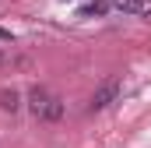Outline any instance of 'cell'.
<instances>
[{
	"mask_svg": "<svg viewBox=\"0 0 151 148\" xmlns=\"http://www.w3.org/2000/svg\"><path fill=\"white\" fill-rule=\"evenodd\" d=\"M106 7H109L106 0H88V4L81 7V18H102V14H106Z\"/></svg>",
	"mask_w": 151,
	"mask_h": 148,
	"instance_id": "obj_4",
	"label": "cell"
},
{
	"mask_svg": "<svg viewBox=\"0 0 151 148\" xmlns=\"http://www.w3.org/2000/svg\"><path fill=\"white\" fill-rule=\"evenodd\" d=\"M28 110L35 113L39 120H46V123H56V120H63V99L53 95L49 88L35 85V88L28 92Z\"/></svg>",
	"mask_w": 151,
	"mask_h": 148,
	"instance_id": "obj_1",
	"label": "cell"
},
{
	"mask_svg": "<svg viewBox=\"0 0 151 148\" xmlns=\"http://www.w3.org/2000/svg\"><path fill=\"white\" fill-rule=\"evenodd\" d=\"M4 60H7V57H4V49H0V64H4Z\"/></svg>",
	"mask_w": 151,
	"mask_h": 148,
	"instance_id": "obj_7",
	"label": "cell"
},
{
	"mask_svg": "<svg viewBox=\"0 0 151 148\" xmlns=\"http://www.w3.org/2000/svg\"><path fill=\"white\" fill-rule=\"evenodd\" d=\"M0 42H14V36H11L7 28H0Z\"/></svg>",
	"mask_w": 151,
	"mask_h": 148,
	"instance_id": "obj_6",
	"label": "cell"
},
{
	"mask_svg": "<svg viewBox=\"0 0 151 148\" xmlns=\"http://www.w3.org/2000/svg\"><path fill=\"white\" fill-rule=\"evenodd\" d=\"M116 95H119V81L113 78V81H106V85H99V88L91 92L88 110H91V113H102L106 106H113V102H116Z\"/></svg>",
	"mask_w": 151,
	"mask_h": 148,
	"instance_id": "obj_2",
	"label": "cell"
},
{
	"mask_svg": "<svg viewBox=\"0 0 151 148\" xmlns=\"http://www.w3.org/2000/svg\"><path fill=\"white\" fill-rule=\"evenodd\" d=\"M113 7H119L123 14H141L144 11V0H113Z\"/></svg>",
	"mask_w": 151,
	"mask_h": 148,
	"instance_id": "obj_5",
	"label": "cell"
},
{
	"mask_svg": "<svg viewBox=\"0 0 151 148\" xmlns=\"http://www.w3.org/2000/svg\"><path fill=\"white\" fill-rule=\"evenodd\" d=\"M0 110L18 113V110H21V95H18L14 88H4V92H0Z\"/></svg>",
	"mask_w": 151,
	"mask_h": 148,
	"instance_id": "obj_3",
	"label": "cell"
}]
</instances>
